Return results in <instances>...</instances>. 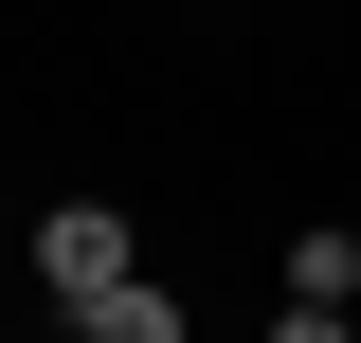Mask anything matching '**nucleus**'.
<instances>
[{
    "label": "nucleus",
    "instance_id": "f257e3e1",
    "mask_svg": "<svg viewBox=\"0 0 361 343\" xmlns=\"http://www.w3.org/2000/svg\"><path fill=\"white\" fill-rule=\"evenodd\" d=\"M127 271H145V235H127L109 199H54V217H37V289H54V307H109Z\"/></svg>",
    "mask_w": 361,
    "mask_h": 343
},
{
    "label": "nucleus",
    "instance_id": "f03ea898",
    "mask_svg": "<svg viewBox=\"0 0 361 343\" xmlns=\"http://www.w3.org/2000/svg\"><path fill=\"white\" fill-rule=\"evenodd\" d=\"M73 343H199V307H180V289H145V271H127L109 307H73Z\"/></svg>",
    "mask_w": 361,
    "mask_h": 343
},
{
    "label": "nucleus",
    "instance_id": "20e7f679",
    "mask_svg": "<svg viewBox=\"0 0 361 343\" xmlns=\"http://www.w3.org/2000/svg\"><path fill=\"white\" fill-rule=\"evenodd\" d=\"M289 343H343V307H289Z\"/></svg>",
    "mask_w": 361,
    "mask_h": 343
},
{
    "label": "nucleus",
    "instance_id": "7ed1b4c3",
    "mask_svg": "<svg viewBox=\"0 0 361 343\" xmlns=\"http://www.w3.org/2000/svg\"><path fill=\"white\" fill-rule=\"evenodd\" d=\"M361 289V235H289V307H343Z\"/></svg>",
    "mask_w": 361,
    "mask_h": 343
}]
</instances>
